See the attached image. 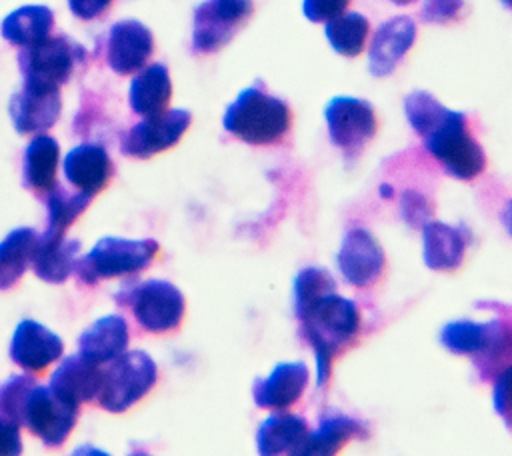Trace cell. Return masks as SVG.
Returning a JSON list of instances; mask_svg holds the SVG:
<instances>
[{
  "mask_svg": "<svg viewBox=\"0 0 512 456\" xmlns=\"http://www.w3.org/2000/svg\"><path fill=\"white\" fill-rule=\"evenodd\" d=\"M404 114L422 138L424 148L442 164L448 176L472 180L484 170V150L468 132L464 112L446 108L430 92L414 90L404 98Z\"/></svg>",
  "mask_w": 512,
  "mask_h": 456,
  "instance_id": "6da1fadb",
  "label": "cell"
},
{
  "mask_svg": "<svg viewBox=\"0 0 512 456\" xmlns=\"http://www.w3.org/2000/svg\"><path fill=\"white\" fill-rule=\"evenodd\" d=\"M300 322V334L310 344L316 360V384L330 378L334 356L350 344L360 332V312L356 304L336 290L326 292L294 314Z\"/></svg>",
  "mask_w": 512,
  "mask_h": 456,
  "instance_id": "7a4b0ae2",
  "label": "cell"
},
{
  "mask_svg": "<svg viewBox=\"0 0 512 456\" xmlns=\"http://www.w3.org/2000/svg\"><path fill=\"white\" fill-rule=\"evenodd\" d=\"M292 114L286 100L268 94L260 84L244 88L226 108L222 126L252 146L274 144L290 130Z\"/></svg>",
  "mask_w": 512,
  "mask_h": 456,
  "instance_id": "3957f363",
  "label": "cell"
},
{
  "mask_svg": "<svg viewBox=\"0 0 512 456\" xmlns=\"http://www.w3.org/2000/svg\"><path fill=\"white\" fill-rule=\"evenodd\" d=\"M440 342L452 354L472 356L488 370L512 354V328L502 320H454L440 330Z\"/></svg>",
  "mask_w": 512,
  "mask_h": 456,
  "instance_id": "277c9868",
  "label": "cell"
},
{
  "mask_svg": "<svg viewBox=\"0 0 512 456\" xmlns=\"http://www.w3.org/2000/svg\"><path fill=\"white\" fill-rule=\"evenodd\" d=\"M158 242L152 238L128 240L106 236L94 244V248L80 260L74 270L86 284H96L102 278L120 274H132L146 268L158 252Z\"/></svg>",
  "mask_w": 512,
  "mask_h": 456,
  "instance_id": "5b68a950",
  "label": "cell"
},
{
  "mask_svg": "<svg viewBox=\"0 0 512 456\" xmlns=\"http://www.w3.org/2000/svg\"><path fill=\"white\" fill-rule=\"evenodd\" d=\"M156 362L144 350L122 352L102 370L98 402L108 412H124L156 382Z\"/></svg>",
  "mask_w": 512,
  "mask_h": 456,
  "instance_id": "8992f818",
  "label": "cell"
},
{
  "mask_svg": "<svg viewBox=\"0 0 512 456\" xmlns=\"http://www.w3.org/2000/svg\"><path fill=\"white\" fill-rule=\"evenodd\" d=\"M78 418V402L66 398L58 390L34 384L22 414V424L30 428L46 446H60Z\"/></svg>",
  "mask_w": 512,
  "mask_h": 456,
  "instance_id": "52a82bcc",
  "label": "cell"
},
{
  "mask_svg": "<svg viewBox=\"0 0 512 456\" xmlns=\"http://www.w3.org/2000/svg\"><path fill=\"white\" fill-rule=\"evenodd\" d=\"M330 142L344 154H358L376 134V114L368 100L334 96L324 108Z\"/></svg>",
  "mask_w": 512,
  "mask_h": 456,
  "instance_id": "ba28073f",
  "label": "cell"
},
{
  "mask_svg": "<svg viewBox=\"0 0 512 456\" xmlns=\"http://www.w3.org/2000/svg\"><path fill=\"white\" fill-rule=\"evenodd\" d=\"M252 10V0H204L198 4L192 20L194 50L216 52L226 46Z\"/></svg>",
  "mask_w": 512,
  "mask_h": 456,
  "instance_id": "9c48e42d",
  "label": "cell"
},
{
  "mask_svg": "<svg viewBox=\"0 0 512 456\" xmlns=\"http://www.w3.org/2000/svg\"><path fill=\"white\" fill-rule=\"evenodd\" d=\"M80 56L82 48L72 40L64 36H48L38 44L26 46L20 54V68L26 84L58 88L70 78Z\"/></svg>",
  "mask_w": 512,
  "mask_h": 456,
  "instance_id": "30bf717a",
  "label": "cell"
},
{
  "mask_svg": "<svg viewBox=\"0 0 512 456\" xmlns=\"http://www.w3.org/2000/svg\"><path fill=\"white\" fill-rule=\"evenodd\" d=\"M126 302L132 306L138 324L148 332L174 330L184 316V296L168 280L140 282L128 290Z\"/></svg>",
  "mask_w": 512,
  "mask_h": 456,
  "instance_id": "8fae6325",
  "label": "cell"
},
{
  "mask_svg": "<svg viewBox=\"0 0 512 456\" xmlns=\"http://www.w3.org/2000/svg\"><path fill=\"white\" fill-rule=\"evenodd\" d=\"M192 114L184 108L160 110L156 114L144 116L136 126H132L120 142V150L126 156L148 158L156 152H162L174 146L180 136L190 126Z\"/></svg>",
  "mask_w": 512,
  "mask_h": 456,
  "instance_id": "7c38bea8",
  "label": "cell"
},
{
  "mask_svg": "<svg viewBox=\"0 0 512 456\" xmlns=\"http://www.w3.org/2000/svg\"><path fill=\"white\" fill-rule=\"evenodd\" d=\"M384 264V250L370 230L362 226H352L346 230L336 254V266L350 286H372L380 278Z\"/></svg>",
  "mask_w": 512,
  "mask_h": 456,
  "instance_id": "4fadbf2b",
  "label": "cell"
},
{
  "mask_svg": "<svg viewBox=\"0 0 512 456\" xmlns=\"http://www.w3.org/2000/svg\"><path fill=\"white\" fill-rule=\"evenodd\" d=\"M416 40V24L408 16H394L382 22L372 34L368 46V70L382 78L394 72L398 62L406 56Z\"/></svg>",
  "mask_w": 512,
  "mask_h": 456,
  "instance_id": "5bb4252c",
  "label": "cell"
},
{
  "mask_svg": "<svg viewBox=\"0 0 512 456\" xmlns=\"http://www.w3.org/2000/svg\"><path fill=\"white\" fill-rule=\"evenodd\" d=\"M308 380L310 370L304 362H280L266 378L254 382V404L264 410H286L302 396Z\"/></svg>",
  "mask_w": 512,
  "mask_h": 456,
  "instance_id": "9a60e30c",
  "label": "cell"
},
{
  "mask_svg": "<svg viewBox=\"0 0 512 456\" xmlns=\"http://www.w3.org/2000/svg\"><path fill=\"white\" fill-rule=\"evenodd\" d=\"M154 40L150 30L138 20H120L108 34V64L118 74L140 70L150 58Z\"/></svg>",
  "mask_w": 512,
  "mask_h": 456,
  "instance_id": "2e32d148",
  "label": "cell"
},
{
  "mask_svg": "<svg viewBox=\"0 0 512 456\" xmlns=\"http://www.w3.org/2000/svg\"><path fill=\"white\" fill-rule=\"evenodd\" d=\"M60 106L62 102L58 88H44L24 82V88L10 100V116L18 132H42L56 122Z\"/></svg>",
  "mask_w": 512,
  "mask_h": 456,
  "instance_id": "e0dca14e",
  "label": "cell"
},
{
  "mask_svg": "<svg viewBox=\"0 0 512 456\" xmlns=\"http://www.w3.org/2000/svg\"><path fill=\"white\" fill-rule=\"evenodd\" d=\"M62 340L34 320H22L10 342V358L26 370H42L62 356Z\"/></svg>",
  "mask_w": 512,
  "mask_h": 456,
  "instance_id": "ac0fdd59",
  "label": "cell"
},
{
  "mask_svg": "<svg viewBox=\"0 0 512 456\" xmlns=\"http://www.w3.org/2000/svg\"><path fill=\"white\" fill-rule=\"evenodd\" d=\"M368 426L342 412L324 414L314 430H308L304 442L296 448L298 456H328L338 452L352 438H366Z\"/></svg>",
  "mask_w": 512,
  "mask_h": 456,
  "instance_id": "d6986e66",
  "label": "cell"
},
{
  "mask_svg": "<svg viewBox=\"0 0 512 456\" xmlns=\"http://www.w3.org/2000/svg\"><path fill=\"white\" fill-rule=\"evenodd\" d=\"M80 250L78 240H66L64 232L50 230L38 236L32 252V270L44 282H64L76 266V254Z\"/></svg>",
  "mask_w": 512,
  "mask_h": 456,
  "instance_id": "ffe728a7",
  "label": "cell"
},
{
  "mask_svg": "<svg viewBox=\"0 0 512 456\" xmlns=\"http://www.w3.org/2000/svg\"><path fill=\"white\" fill-rule=\"evenodd\" d=\"M422 260L430 270H454L462 264L468 234L464 228L428 220L422 228Z\"/></svg>",
  "mask_w": 512,
  "mask_h": 456,
  "instance_id": "44dd1931",
  "label": "cell"
},
{
  "mask_svg": "<svg viewBox=\"0 0 512 456\" xmlns=\"http://www.w3.org/2000/svg\"><path fill=\"white\" fill-rule=\"evenodd\" d=\"M66 180L86 194H96L110 178L112 164L108 152L98 144L74 146L64 158Z\"/></svg>",
  "mask_w": 512,
  "mask_h": 456,
  "instance_id": "7402d4cb",
  "label": "cell"
},
{
  "mask_svg": "<svg viewBox=\"0 0 512 456\" xmlns=\"http://www.w3.org/2000/svg\"><path fill=\"white\" fill-rule=\"evenodd\" d=\"M128 346V324L122 316L110 314L90 324L78 338V350L84 358L102 364L112 362Z\"/></svg>",
  "mask_w": 512,
  "mask_h": 456,
  "instance_id": "603a6c76",
  "label": "cell"
},
{
  "mask_svg": "<svg viewBox=\"0 0 512 456\" xmlns=\"http://www.w3.org/2000/svg\"><path fill=\"white\" fill-rule=\"evenodd\" d=\"M308 422L300 414L276 410L266 416L256 430V446L264 456L294 454L308 434Z\"/></svg>",
  "mask_w": 512,
  "mask_h": 456,
  "instance_id": "cb8c5ba5",
  "label": "cell"
},
{
  "mask_svg": "<svg viewBox=\"0 0 512 456\" xmlns=\"http://www.w3.org/2000/svg\"><path fill=\"white\" fill-rule=\"evenodd\" d=\"M100 382L102 370L82 354L66 356L50 376V386L78 404L98 396Z\"/></svg>",
  "mask_w": 512,
  "mask_h": 456,
  "instance_id": "d4e9b609",
  "label": "cell"
},
{
  "mask_svg": "<svg viewBox=\"0 0 512 456\" xmlns=\"http://www.w3.org/2000/svg\"><path fill=\"white\" fill-rule=\"evenodd\" d=\"M172 94L168 68L160 62L144 68L130 84V106L134 112L148 116L166 108Z\"/></svg>",
  "mask_w": 512,
  "mask_h": 456,
  "instance_id": "484cf974",
  "label": "cell"
},
{
  "mask_svg": "<svg viewBox=\"0 0 512 456\" xmlns=\"http://www.w3.org/2000/svg\"><path fill=\"white\" fill-rule=\"evenodd\" d=\"M54 14L46 6H22L10 12L2 22V36L16 46H32L48 38Z\"/></svg>",
  "mask_w": 512,
  "mask_h": 456,
  "instance_id": "4316f807",
  "label": "cell"
},
{
  "mask_svg": "<svg viewBox=\"0 0 512 456\" xmlns=\"http://www.w3.org/2000/svg\"><path fill=\"white\" fill-rule=\"evenodd\" d=\"M58 154L60 148L52 136L40 134L32 138L24 152V184L34 190H50L54 186Z\"/></svg>",
  "mask_w": 512,
  "mask_h": 456,
  "instance_id": "83f0119b",
  "label": "cell"
},
{
  "mask_svg": "<svg viewBox=\"0 0 512 456\" xmlns=\"http://www.w3.org/2000/svg\"><path fill=\"white\" fill-rule=\"evenodd\" d=\"M38 234L32 228H16L0 242V288H10L32 262Z\"/></svg>",
  "mask_w": 512,
  "mask_h": 456,
  "instance_id": "f1b7e54d",
  "label": "cell"
},
{
  "mask_svg": "<svg viewBox=\"0 0 512 456\" xmlns=\"http://www.w3.org/2000/svg\"><path fill=\"white\" fill-rule=\"evenodd\" d=\"M370 32V22L360 12H342L324 26L326 40L334 52L342 56H358L364 50L366 38Z\"/></svg>",
  "mask_w": 512,
  "mask_h": 456,
  "instance_id": "f546056e",
  "label": "cell"
},
{
  "mask_svg": "<svg viewBox=\"0 0 512 456\" xmlns=\"http://www.w3.org/2000/svg\"><path fill=\"white\" fill-rule=\"evenodd\" d=\"M92 194L86 192H68L66 188L54 184L48 190L46 198V208H48V228L64 232L76 216L88 206Z\"/></svg>",
  "mask_w": 512,
  "mask_h": 456,
  "instance_id": "4dcf8cb0",
  "label": "cell"
},
{
  "mask_svg": "<svg viewBox=\"0 0 512 456\" xmlns=\"http://www.w3.org/2000/svg\"><path fill=\"white\" fill-rule=\"evenodd\" d=\"M332 290H336V280L328 270L318 266L302 268L294 278V314L314 298Z\"/></svg>",
  "mask_w": 512,
  "mask_h": 456,
  "instance_id": "1f68e13d",
  "label": "cell"
},
{
  "mask_svg": "<svg viewBox=\"0 0 512 456\" xmlns=\"http://www.w3.org/2000/svg\"><path fill=\"white\" fill-rule=\"evenodd\" d=\"M34 384L36 380L30 376H12L0 386V410L18 424H22L24 404Z\"/></svg>",
  "mask_w": 512,
  "mask_h": 456,
  "instance_id": "d6a6232c",
  "label": "cell"
},
{
  "mask_svg": "<svg viewBox=\"0 0 512 456\" xmlns=\"http://www.w3.org/2000/svg\"><path fill=\"white\" fill-rule=\"evenodd\" d=\"M398 210H400V218L410 228H422L428 220H432V214H434V206L430 198L424 192L414 188L402 190L398 200Z\"/></svg>",
  "mask_w": 512,
  "mask_h": 456,
  "instance_id": "836d02e7",
  "label": "cell"
},
{
  "mask_svg": "<svg viewBox=\"0 0 512 456\" xmlns=\"http://www.w3.org/2000/svg\"><path fill=\"white\" fill-rule=\"evenodd\" d=\"M492 404L496 414L502 418L504 426L512 430V364L504 366L494 380Z\"/></svg>",
  "mask_w": 512,
  "mask_h": 456,
  "instance_id": "e575fe53",
  "label": "cell"
},
{
  "mask_svg": "<svg viewBox=\"0 0 512 456\" xmlns=\"http://www.w3.org/2000/svg\"><path fill=\"white\" fill-rule=\"evenodd\" d=\"M464 8V0H424L420 16L428 24H446L458 18Z\"/></svg>",
  "mask_w": 512,
  "mask_h": 456,
  "instance_id": "d590c367",
  "label": "cell"
},
{
  "mask_svg": "<svg viewBox=\"0 0 512 456\" xmlns=\"http://www.w3.org/2000/svg\"><path fill=\"white\" fill-rule=\"evenodd\" d=\"M350 0H304L302 12L310 22H328L346 12Z\"/></svg>",
  "mask_w": 512,
  "mask_h": 456,
  "instance_id": "8d00e7d4",
  "label": "cell"
},
{
  "mask_svg": "<svg viewBox=\"0 0 512 456\" xmlns=\"http://www.w3.org/2000/svg\"><path fill=\"white\" fill-rule=\"evenodd\" d=\"M18 422L0 410V454H18L22 450Z\"/></svg>",
  "mask_w": 512,
  "mask_h": 456,
  "instance_id": "74e56055",
  "label": "cell"
},
{
  "mask_svg": "<svg viewBox=\"0 0 512 456\" xmlns=\"http://www.w3.org/2000/svg\"><path fill=\"white\" fill-rule=\"evenodd\" d=\"M110 2L112 0H68V6L74 16L82 20H92L100 16L110 6Z\"/></svg>",
  "mask_w": 512,
  "mask_h": 456,
  "instance_id": "f35d334b",
  "label": "cell"
},
{
  "mask_svg": "<svg viewBox=\"0 0 512 456\" xmlns=\"http://www.w3.org/2000/svg\"><path fill=\"white\" fill-rule=\"evenodd\" d=\"M500 222L504 226V230L512 236V200H508L500 212Z\"/></svg>",
  "mask_w": 512,
  "mask_h": 456,
  "instance_id": "ab89813d",
  "label": "cell"
},
{
  "mask_svg": "<svg viewBox=\"0 0 512 456\" xmlns=\"http://www.w3.org/2000/svg\"><path fill=\"white\" fill-rule=\"evenodd\" d=\"M394 194V188L390 184H380V196L382 198H392Z\"/></svg>",
  "mask_w": 512,
  "mask_h": 456,
  "instance_id": "60d3db41",
  "label": "cell"
},
{
  "mask_svg": "<svg viewBox=\"0 0 512 456\" xmlns=\"http://www.w3.org/2000/svg\"><path fill=\"white\" fill-rule=\"evenodd\" d=\"M390 2H394V4H398V6H406V4H410V2H414V0H390Z\"/></svg>",
  "mask_w": 512,
  "mask_h": 456,
  "instance_id": "b9f144b4",
  "label": "cell"
},
{
  "mask_svg": "<svg viewBox=\"0 0 512 456\" xmlns=\"http://www.w3.org/2000/svg\"><path fill=\"white\" fill-rule=\"evenodd\" d=\"M504 6H508V8H512V0H500Z\"/></svg>",
  "mask_w": 512,
  "mask_h": 456,
  "instance_id": "7bdbcfd3",
  "label": "cell"
}]
</instances>
